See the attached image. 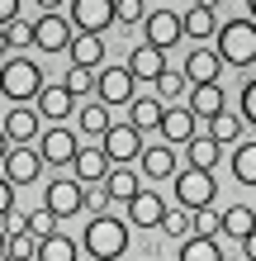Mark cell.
Segmentation results:
<instances>
[{"label":"cell","mask_w":256,"mask_h":261,"mask_svg":"<svg viewBox=\"0 0 256 261\" xmlns=\"http://www.w3.org/2000/svg\"><path fill=\"white\" fill-rule=\"evenodd\" d=\"M185 147H190V166H204V171H218V162H223V143H214L209 133H204V138L194 133Z\"/></svg>","instance_id":"28"},{"label":"cell","mask_w":256,"mask_h":261,"mask_svg":"<svg viewBox=\"0 0 256 261\" xmlns=\"http://www.w3.org/2000/svg\"><path fill=\"white\" fill-rule=\"evenodd\" d=\"M176 180V204L180 209H214V199H218V180H214V171H204V166H180V171L171 176Z\"/></svg>","instance_id":"4"},{"label":"cell","mask_w":256,"mask_h":261,"mask_svg":"<svg viewBox=\"0 0 256 261\" xmlns=\"http://www.w3.org/2000/svg\"><path fill=\"white\" fill-rule=\"evenodd\" d=\"M104 190H109V199L128 204V199L138 195V171H133L128 162H114V166H109V176H104Z\"/></svg>","instance_id":"25"},{"label":"cell","mask_w":256,"mask_h":261,"mask_svg":"<svg viewBox=\"0 0 256 261\" xmlns=\"http://www.w3.org/2000/svg\"><path fill=\"white\" fill-rule=\"evenodd\" d=\"M62 86L71 90V95H95V71H90V67H76V62H71L67 67V76H62Z\"/></svg>","instance_id":"35"},{"label":"cell","mask_w":256,"mask_h":261,"mask_svg":"<svg viewBox=\"0 0 256 261\" xmlns=\"http://www.w3.org/2000/svg\"><path fill=\"white\" fill-rule=\"evenodd\" d=\"M0 128H5L10 143H34L38 128H43V114L34 110V105H14L10 114H0Z\"/></svg>","instance_id":"14"},{"label":"cell","mask_w":256,"mask_h":261,"mask_svg":"<svg viewBox=\"0 0 256 261\" xmlns=\"http://www.w3.org/2000/svg\"><path fill=\"white\" fill-rule=\"evenodd\" d=\"M223 261H256V228L247 238H237V252H223Z\"/></svg>","instance_id":"42"},{"label":"cell","mask_w":256,"mask_h":261,"mask_svg":"<svg viewBox=\"0 0 256 261\" xmlns=\"http://www.w3.org/2000/svg\"><path fill=\"white\" fill-rule=\"evenodd\" d=\"M256 228V209L251 204H228L218 214V233H228V238H247Z\"/></svg>","instance_id":"27"},{"label":"cell","mask_w":256,"mask_h":261,"mask_svg":"<svg viewBox=\"0 0 256 261\" xmlns=\"http://www.w3.org/2000/svg\"><path fill=\"white\" fill-rule=\"evenodd\" d=\"M233 176L256 190V138H247V143L237 138V147H233Z\"/></svg>","instance_id":"30"},{"label":"cell","mask_w":256,"mask_h":261,"mask_svg":"<svg viewBox=\"0 0 256 261\" xmlns=\"http://www.w3.org/2000/svg\"><path fill=\"white\" fill-rule=\"evenodd\" d=\"M5 256H14V261H38V233H10L5 238Z\"/></svg>","instance_id":"34"},{"label":"cell","mask_w":256,"mask_h":261,"mask_svg":"<svg viewBox=\"0 0 256 261\" xmlns=\"http://www.w3.org/2000/svg\"><path fill=\"white\" fill-rule=\"evenodd\" d=\"M143 34H147V43L152 48H176L180 38H185V29H180V14L176 10H152V14H143Z\"/></svg>","instance_id":"11"},{"label":"cell","mask_w":256,"mask_h":261,"mask_svg":"<svg viewBox=\"0 0 256 261\" xmlns=\"http://www.w3.org/2000/svg\"><path fill=\"white\" fill-rule=\"evenodd\" d=\"M0 171H5L14 186H34L38 180V171H43V157L29 143H10V152H5V162H0Z\"/></svg>","instance_id":"10"},{"label":"cell","mask_w":256,"mask_h":261,"mask_svg":"<svg viewBox=\"0 0 256 261\" xmlns=\"http://www.w3.org/2000/svg\"><path fill=\"white\" fill-rule=\"evenodd\" d=\"M242 124H251L256 128V76H247V86H242Z\"/></svg>","instance_id":"40"},{"label":"cell","mask_w":256,"mask_h":261,"mask_svg":"<svg viewBox=\"0 0 256 261\" xmlns=\"http://www.w3.org/2000/svg\"><path fill=\"white\" fill-rule=\"evenodd\" d=\"M5 238H10V233H5V228H0V256H5Z\"/></svg>","instance_id":"49"},{"label":"cell","mask_w":256,"mask_h":261,"mask_svg":"<svg viewBox=\"0 0 256 261\" xmlns=\"http://www.w3.org/2000/svg\"><path fill=\"white\" fill-rule=\"evenodd\" d=\"M109 157H104V147L100 143H90V147H76V157H71V171H76V180H86V186H95V180L109 176Z\"/></svg>","instance_id":"16"},{"label":"cell","mask_w":256,"mask_h":261,"mask_svg":"<svg viewBox=\"0 0 256 261\" xmlns=\"http://www.w3.org/2000/svg\"><path fill=\"white\" fill-rule=\"evenodd\" d=\"M5 34H10V48H29L34 43V24H19V14L5 24Z\"/></svg>","instance_id":"39"},{"label":"cell","mask_w":256,"mask_h":261,"mask_svg":"<svg viewBox=\"0 0 256 261\" xmlns=\"http://www.w3.org/2000/svg\"><path fill=\"white\" fill-rule=\"evenodd\" d=\"M38 5H43V10H62L67 0H38Z\"/></svg>","instance_id":"47"},{"label":"cell","mask_w":256,"mask_h":261,"mask_svg":"<svg viewBox=\"0 0 256 261\" xmlns=\"http://www.w3.org/2000/svg\"><path fill=\"white\" fill-rule=\"evenodd\" d=\"M24 228H29V233H38V238H48V233H57V228H62V219L43 204V209H34V214L24 219Z\"/></svg>","instance_id":"37"},{"label":"cell","mask_w":256,"mask_h":261,"mask_svg":"<svg viewBox=\"0 0 256 261\" xmlns=\"http://www.w3.org/2000/svg\"><path fill=\"white\" fill-rule=\"evenodd\" d=\"M247 10H251V19H256V0H247Z\"/></svg>","instance_id":"51"},{"label":"cell","mask_w":256,"mask_h":261,"mask_svg":"<svg viewBox=\"0 0 256 261\" xmlns=\"http://www.w3.org/2000/svg\"><path fill=\"white\" fill-rule=\"evenodd\" d=\"M100 209H109V190H104V180H95V190H86L81 214H100Z\"/></svg>","instance_id":"41"},{"label":"cell","mask_w":256,"mask_h":261,"mask_svg":"<svg viewBox=\"0 0 256 261\" xmlns=\"http://www.w3.org/2000/svg\"><path fill=\"white\" fill-rule=\"evenodd\" d=\"M43 90V67L29 62V57H10V62H0V100H14V105H29Z\"/></svg>","instance_id":"2"},{"label":"cell","mask_w":256,"mask_h":261,"mask_svg":"<svg viewBox=\"0 0 256 261\" xmlns=\"http://www.w3.org/2000/svg\"><path fill=\"white\" fill-rule=\"evenodd\" d=\"M5 152H10V138H5V128H0V162H5Z\"/></svg>","instance_id":"48"},{"label":"cell","mask_w":256,"mask_h":261,"mask_svg":"<svg viewBox=\"0 0 256 261\" xmlns=\"http://www.w3.org/2000/svg\"><path fill=\"white\" fill-rule=\"evenodd\" d=\"M218 57H223V67H251L256 62V19L218 24Z\"/></svg>","instance_id":"3"},{"label":"cell","mask_w":256,"mask_h":261,"mask_svg":"<svg viewBox=\"0 0 256 261\" xmlns=\"http://www.w3.org/2000/svg\"><path fill=\"white\" fill-rule=\"evenodd\" d=\"M200 5H209V10H218V5H223V0H200Z\"/></svg>","instance_id":"50"},{"label":"cell","mask_w":256,"mask_h":261,"mask_svg":"<svg viewBox=\"0 0 256 261\" xmlns=\"http://www.w3.org/2000/svg\"><path fill=\"white\" fill-rule=\"evenodd\" d=\"M67 53H71V62H76V67H90V71H95L104 62V38L100 34H81V29H76L71 43H67Z\"/></svg>","instance_id":"21"},{"label":"cell","mask_w":256,"mask_h":261,"mask_svg":"<svg viewBox=\"0 0 256 261\" xmlns=\"http://www.w3.org/2000/svg\"><path fill=\"white\" fill-rule=\"evenodd\" d=\"M157 228H161V233H166L171 242H180V238H190V233H194V219H190V209H185V214L166 209V214H161V223H157Z\"/></svg>","instance_id":"36"},{"label":"cell","mask_w":256,"mask_h":261,"mask_svg":"<svg viewBox=\"0 0 256 261\" xmlns=\"http://www.w3.org/2000/svg\"><path fill=\"white\" fill-rule=\"evenodd\" d=\"M185 105L200 119H209V114H218L223 110V86L218 81H200V86H190V95H185Z\"/></svg>","instance_id":"26"},{"label":"cell","mask_w":256,"mask_h":261,"mask_svg":"<svg viewBox=\"0 0 256 261\" xmlns=\"http://www.w3.org/2000/svg\"><path fill=\"white\" fill-rule=\"evenodd\" d=\"M209 138L214 143H237L242 138V114H228V110H218V114H209Z\"/></svg>","instance_id":"32"},{"label":"cell","mask_w":256,"mask_h":261,"mask_svg":"<svg viewBox=\"0 0 256 261\" xmlns=\"http://www.w3.org/2000/svg\"><path fill=\"white\" fill-rule=\"evenodd\" d=\"M190 76V86H200V81H218L223 76V57H218V48H194L190 57H185V67H180Z\"/></svg>","instance_id":"20"},{"label":"cell","mask_w":256,"mask_h":261,"mask_svg":"<svg viewBox=\"0 0 256 261\" xmlns=\"http://www.w3.org/2000/svg\"><path fill=\"white\" fill-rule=\"evenodd\" d=\"M180 261H223V247H218V233H190L180 238Z\"/></svg>","instance_id":"22"},{"label":"cell","mask_w":256,"mask_h":261,"mask_svg":"<svg viewBox=\"0 0 256 261\" xmlns=\"http://www.w3.org/2000/svg\"><path fill=\"white\" fill-rule=\"evenodd\" d=\"M81 256L90 261H119L128 256V219H114V214H90L86 238H81Z\"/></svg>","instance_id":"1"},{"label":"cell","mask_w":256,"mask_h":261,"mask_svg":"<svg viewBox=\"0 0 256 261\" xmlns=\"http://www.w3.org/2000/svg\"><path fill=\"white\" fill-rule=\"evenodd\" d=\"M147 14V0H114V19L119 24H143Z\"/></svg>","instance_id":"38"},{"label":"cell","mask_w":256,"mask_h":261,"mask_svg":"<svg viewBox=\"0 0 256 261\" xmlns=\"http://www.w3.org/2000/svg\"><path fill=\"white\" fill-rule=\"evenodd\" d=\"M14 214V180L0 171V219H10Z\"/></svg>","instance_id":"43"},{"label":"cell","mask_w":256,"mask_h":261,"mask_svg":"<svg viewBox=\"0 0 256 261\" xmlns=\"http://www.w3.org/2000/svg\"><path fill=\"white\" fill-rule=\"evenodd\" d=\"M124 67L133 71V81H157V76L166 71V53L152 48V43H143V48H133V53H128V62H124Z\"/></svg>","instance_id":"18"},{"label":"cell","mask_w":256,"mask_h":261,"mask_svg":"<svg viewBox=\"0 0 256 261\" xmlns=\"http://www.w3.org/2000/svg\"><path fill=\"white\" fill-rule=\"evenodd\" d=\"M76 133L62 128V124H52L48 133H38V157L43 162H52V166H71V157H76Z\"/></svg>","instance_id":"13"},{"label":"cell","mask_w":256,"mask_h":261,"mask_svg":"<svg viewBox=\"0 0 256 261\" xmlns=\"http://www.w3.org/2000/svg\"><path fill=\"white\" fill-rule=\"evenodd\" d=\"M152 86H157V100H161V105H176V100H185V95H190V76H185V71H176V67H166Z\"/></svg>","instance_id":"29"},{"label":"cell","mask_w":256,"mask_h":261,"mask_svg":"<svg viewBox=\"0 0 256 261\" xmlns=\"http://www.w3.org/2000/svg\"><path fill=\"white\" fill-rule=\"evenodd\" d=\"M138 166H143L147 180H171V176H176V147H171V143L143 147V152H138Z\"/></svg>","instance_id":"17"},{"label":"cell","mask_w":256,"mask_h":261,"mask_svg":"<svg viewBox=\"0 0 256 261\" xmlns=\"http://www.w3.org/2000/svg\"><path fill=\"white\" fill-rule=\"evenodd\" d=\"M14 14H19V0H0V24H10Z\"/></svg>","instance_id":"45"},{"label":"cell","mask_w":256,"mask_h":261,"mask_svg":"<svg viewBox=\"0 0 256 261\" xmlns=\"http://www.w3.org/2000/svg\"><path fill=\"white\" fill-rule=\"evenodd\" d=\"M71 24L81 29V34H104L114 19V0H71Z\"/></svg>","instance_id":"12"},{"label":"cell","mask_w":256,"mask_h":261,"mask_svg":"<svg viewBox=\"0 0 256 261\" xmlns=\"http://www.w3.org/2000/svg\"><path fill=\"white\" fill-rule=\"evenodd\" d=\"M100 147H104V157L109 162H138V152H143V128H133V124H109L100 133Z\"/></svg>","instance_id":"8"},{"label":"cell","mask_w":256,"mask_h":261,"mask_svg":"<svg viewBox=\"0 0 256 261\" xmlns=\"http://www.w3.org/2000/svg\"><path fill=\"white\" fill-rule=\"evenodd\" d=\"M76 256H81L76 242L62 238V228H57V233H48V238H38V261H76Z\"/></svg>","instance_id":"31"},{"label":"cell","mask_w":256,"mask_h":261,"mask_svg":"<svg viewBox=\"0 0 256 261\" xmlns=\"http://www.w3.org/2000/svg\"><path fill=\"white\" fill-rule=\"evenodd\" d=\"M161 110H166V105H161L157 95H133V100H128V124L143 128V133H157Z\"/></svg>","instance_id":"23"},{"label":"cell","mask_w":256,"mask_h":261,"mask_svg":"<svg viewBox=\"0 0 256 261\" xmlns=\"http://www.w3.org/2000/svg\"><path fill=\"white\" fill-rule=\"evenodd\" d=\"M10 53V34H5V24H0V57Z\"/></svg>","instance_id":"46"},{"label":"cell","mask_w":256,"mask_h":261,"mask_svg":"<svg viewBox=\"0 0 256 261\" xmlns=\"http://www.w3.org/2000/svg\"><path fill=\"white\" fill-rule=\"evenodd\" d=\"M200 219H194V233H218V214H209V204L204 209H194Z\"/></svg>","instance_id":"44"},{"label":"cell","mask_w":256,"mask_h":261,"mask_svg":"<svg viewBox=\"0 0 256 261\" xmlns=\"http://www.w3.org/2000/svg\"><path fill=\"white\" fill-rule=\"evenodd\" d=\"M180 29H185V38H214L218 34V19H214V10H209V5H200V0H194V5L185 10V14H180Z\"/></svg>","instance_id":"24"},{"label":"cell","mask_w":256,"mask_h":261,"mask_svg":"<svg viewBox=\"0 0 256 261\" xmlns=\"http://www.w3.org/2000/svg\"><path fill=\"white\" fill-rule=\"evenodd\" d=\"M157 133L166 138L171 147H176V143L185 147L190 138L200 133V114H194L190 105H180V100H176V105H166V110H161V124H157Z\"/></svg>","instance_id":"9"},{"label":"cell","mask_w":256,"mask_h":261,"mask_svg":"<svg viewBox=\"0 0 256 261\" xmlns=\"http://www.w3.org/2000/svg\"><path fill=\"white\" fill-rule=\"evenodd\" d=\"M71 34H76V24L62 19L57 10H43L38 19H34V48H38V53H67Z\"/></svg>","instance_id":"5"},{"label":"cell","mask_w":256,"mask_h":261,"mask_svg":"<svg viewBox=\"0 0 256 261\" xmlns=\"http://www.w3.org/2000/svg\"><path fill=\"white\" fill-rule=\"evenodd\" d=\"M109 124H114V119H109V105H104V100L81 105V133H86V138H95V143H100V133L109 128Z\"/></svg>","instance_id":"33"},{"label":"cell","mask_w":256,"mask_h":261,"mask_svg":"<svg viewBox=\"0 0 256 261\" xmlns=\"http://www.w3.org/2000/svg\"><path fill=\"white\" fill-rule=\"evenodd\" d=\"M43 204H48L57 219H76V214H81V204H86V180H76V176L52 180V186H48V195H43Z\"/></svg>","instance_id":"7"},{"label":"cell","mask_w":256,"mask_h":261,"mask_svg":"<svg viewBox=\"0 0 256 261\" xmlns=\"http://www.w3.org/2000/svg\"><path fill=\"white\" fill-rule=\"evenodd\" d=\"M95 95L109 105H128L133 95H138V81H133V71L124 67V62H114V67H100V76H95Z\"/></svg>","instance_id":"6"},{"label":"cell","mask_w":256,"mask_h":261,"mask_svg":"<svg viewBox=\"0 0 256 261\" xmlns=\"http://www.w3.org/2000/svg\"><path fill=\"white\" fill-rule=\"evenodd\" d=\"M71 105H76V95H71L67 86H43L38 95H34V110L43 119H52V124H62V119L71 114Z\"/></svg>","instance_id":"19"},{"label":"cell","mask_w":256,"mask_h":261,"mask_svg":"<svg viewBox=\"0 0 256 261\" xmlns=\"http://www.w3.org/2000/svg\"><path fill=\"white\" fill-rule=\"evenodd\" d=\"M124 209H128V228H157L161 214H166V199H161L157 190H138Z\"/></svg>","instance_id":"15"}]
</instances>
